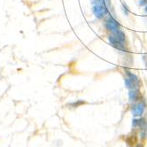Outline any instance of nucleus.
I'll return each mask as SVG.
<instances>
[{
    "instance_id": "7",
    "label": "nucleus",
    "mask_w": 147,
    "mask_h": 147,
    "mask_svg": "<svg viewBox=\"0 0 147 147\" xmlns=\"http://www.w3.org/2000/svg\"><path fill=\"white\" fill-rule=\"evenodd\" d=\"M146 122V120L144 118H138V119H134L132 121V127L134 129L140 128L141 126H143Z\"/></svg>"
},
{
    "instance_id": "11",
    "label": "nucleus",
    "mask_w": 147,
    "mask_h": 147,
    "mask_svg": "<svg viewBox=\"0 0 147 147\" xmlns=\"http://www.w3.org/2000/svg\"><path fill=\"white\" fill-rule=\"evenodd\" d=\"M125 73H126V75H127L128 77H129V78H131V79H133V80H136V81H139L138 77L136 76L135 75V74H133L132 72H130V71H129V70H125Z\"/></svg>"
},
{
    "instance_id": "1",
    "label": "nucleus",
    "mask_w": 147,
    "mask_h": 147,
    "mask_svg": "<svg viewBox=\"0 0 147 147\" xmlns=\"http://www.w3.org/2000/svg\"><path fill=\"white\" fill-rule=\"evenodd\" d=\"M109 0H96L95 4L92 6V13L98 19H103L108 13Z\"/></svg>"
},
{
    "instance_id": "6",
    "label": "nucleus",
    "mask_w": 147,
    "mask_h": 147,
    "mask_svg": "<svg viewBox=\"0 0 147 147\" xmlns=\"http://www.w3.org/2000/svg\"><path fill=\"white\" fill-rule=\"evenodd\" d=\"M124 82H125L126 88H128L129 90L140 89V81H136L127 76L124 79Z\"/></svg>"
},
{
    "instance_id": "13",
    "label": "nucleus",
    "mask_w": 147,
    "mask_h": 147,
    "mask_svg": "<svg viewBox=\"0 0 147 147\" xmlns=\"http://www.w3.org/2000/svg\"><path fill=\"white\" fill-rule=\"evenodd\" d=\"M139 5H147V0H141Z\"/></svg>"
},
{
    "instance_id": "9",
    "label": "nucleus",
    "mask_w": 147,
    "mask_h": 147,
    "mask_svg": "<svg viewBox=\"0 0 147 147\" xmlns=\"http://www.w3.org/2000/svg\"><path fill=\"white\" fill-rule=\"evenodd\" d=\"M112 35H113L118 40L122 42L123 44H126V36H125V34H124V32H123L122 30L120 29V30L117 31V32H115V33H113Z\"/></svg>"
},
{
    "instance_id": "4",
    "label": "nucleus",
    "mask_w": 147,
    "mask_h": 147,
    "mask_svg": "<svg viewBox=\"0 0 147 147\" xmlns=\"http://www.w3.org/2000/svg\"><path fill=\"white\" fill-rule=\"evenodd\" d=\"M108 40H109V44L113 47H114L115 49L120 50V51H123L127 50V48H126V44H123L122 42L118 40L113 35H111L108 37Z\"/></svg>"
},
{
    "instance_id": "8",
    "label": "nucleus",
    "mask_w": 147,
    "mask_h": 147,
    "mask_svg": "<svg viewBox=\"0 0 147 147\" xmlns=\"http://www.w3.org/2000/svg\"><path fill=\"white\" fill-rule=\"evenodd\" d=\"M139 133H140V138L142 140H144L147 138V121L139 128Z\"/></svg>"
},
{
    "instance_id": "10",
    "label": "nucleus",
    "mask_w": 147,
    "mask_h": 147,
    "mask_svg": "<svg viewBox=\"0 0 147 147\" xmlns=\"http://www.w3.org/2000/svg\"><path fill=\"white\" fill-rule=\"evenodd\" d=\"M126 142L129 145H134L135 144L138 143V136L136 135H131V136H129L127 139H126Z\"/></svg>"
},
{
    "instance_id": "5",
    "label": "nucleus",
    "mask_w": 147,
    "mask_h": 147,
    "mask_svg": "<svg viewBox=\"0 0 147 147\" xmlns=\"http://www.w3.org/2000/svg\"><path fill=\"white\" fill-rule=\"evenodd\" d=\"M129 99L130 102H138L143 100V96L139 89L129 90Z\"/></svg>"
},
{
    "instance_id": "15",
    "label": "nucleus",
    "mask_w": 147,
    "mask_h": 147,
    "mask_svg": "<svg viewBox=\"0 0 147 147\" xmlns=\"http://www.w3.org/2000/svg\"><path fill=\"white\" fill-rule=\"evenodd\" d=\"M136 147H143V145H138Z\"/></svg>"
},
{
    "instance_id": "14",
    "label": "nucleus",
    "mask_w": 147,
    "mask_h": 147,
    "mask_svg": "<svg viewBox=\"0 0 147 147\" xmlns=\"http://www.w3.org/2000/svg\"><path fill=\"white\" fill-rule=\"evenodd\" d=\"M145 12L147 13V5H145Z\"/></svg>"
},
{
    "instance_id": "3",
    "label": "nucleus",
    "mask_w": 147,
    "mask_h": 147,
    "mask_svg": "<svg viewBox=\"0 0 147 147\" xmlns=\"http://www.w3.org/2000/svg\"><path fill=\"white\" fill-rule=\"evenodd\" d=\"M105 28H106V29L107 31H109V32L113 34V33L117 32L118 30L121 29V25L113 17L109 16L107 18V20H106V22H105Z\"/></svg>"
},
{
    "instance_id": "2",
    "label": "nucleus",
    "mask_w": 147,
    "mask_h": 147,
    "mask_svg": "<svg viewBox=\"0 0 147 147\" xmlns=\"http://www.w3.org/2000/svg\"><path fill=\"white\" fill-rule=\"evenodd\" d=\"M145 108H146V104L144 101V99L138 102H136L131 107L132 115L134 117H141L145 111Z\"/></svg>"
},
{
    "instance_id": "12",
    "label": "nucleus",
    "mask_w": 147,
    "mask_h": 147,
    "mask_svg": "<svg viewBox=\"0 0 147 147\" xmlns=\"http://www.w3.org/2000/svg\"><path fill=\"white\" fill-rule=\"evenodd\" d=\"M84 104H85L84 101L78 100V101H76V102H73V103L69 104V106L72 107H75V108H76V107H78L82 106V105H84Z\"/></svg>"
}]
</instances>
